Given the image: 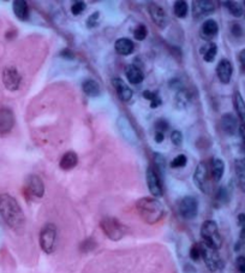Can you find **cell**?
<instances>
[{
    "label": "cell",
    "mask_w": 245,
    "mask_h": 273,
    "mask_svg": "<svg viewBox=\"0 0 245 273\" xmlns=\"http://www.w3.org/2000/svg\"><path fill=\"white\" fill-rule=\"evenodd\" d=\"M142 95H143L144 99L149 100V101H150V107H152V108L159 107V106L162 103V100L159 96L158 92H150V90H144V92L142 93Z\"/></svg>",
    "instance_id": "1f68e13d"
},
{
    "label": "cell",
    "mask_w": 245,
    "mask_h": 273,
    "mask_svg": "<svg viewBox=\"0 0 245 273\" xmlns=\"http://www.w3.org/2000/svg\"><path fill=\"white\" fill-rule=\"evenodd\" d=\"M237 223L240 228L243 227V225H245V213H239V214H238Z\"/></svg>",
    "instance_id": "681fc988"
},
{
    "label": "cell",
    "mask_w": 245,
    "mask_h": 273,
    "mask_svg": "<svg viewBox=\"0 0 245 273\" xmlns=\"http://www.w3.org/2000/svg\"><path fill=\"white\" fill-rule=\"evenodd\" d=\"M114 49L120 56H130L133 54L135 45L133 40L128 39V37H120L114 42Z\"/></svg>",
    "instance_id": "44dd1931"
},
{
    "label": "cell",
    "mask_w": 245,
    "mask_h": 273,
    "mask_svg": "<svg viewBox=\"0 0 245 273\" xmlns=\"http://www.w3.org/2000/svg\"><path fill=\"white\" fill-rule=\"evenodd\" d=\"M146 181L150 195L153 197H156V199L163 195V184H162L163 180L160 177L158 172L154 170L153 166H149V168L147 169Z\"/></svg>",
    "instance_id": "30bf717a"
},
{
    "label": "cell",
    "mask_w": 245,
    "mask_h": 273,
    "mask_svg": "<svg viewBox=\"0 0 245 273\" xmlns=\"http://www.w3.org/2000/svg\"><path fill=\"white\" fill-rule=\"evenodd\" d=\"M60 57L69 59V61H72V59H75V53L72 52L70 48H65L60 52Z\"/></svg>",
    "instance_id": "ee69618b"
},
{
    "label": "cell",
    "mask_w": 245,
    "mask_h": 273,
    "mask_svg": "<svg viewBox=\"0 0 245 273\" xmlns=\"http://www.w3.org/2000/svg\"><path fill=\"white\" fill-rule=\"evenodd\" d=\"M233 105L235 112H237L238 115V118H239L240 121V124L245 127V100L240 92H238V90L233 95Z\"/></svg>",
    "instance_id": "484cf974"
},
{
    "label": "cell",
    "mask_w": 245,
    "mask_h": 273,
    "mask_svg": "<svg viewBox=\"0 0 245 273\" xmlns=\"http://www.w3.org/2000/svg\"><path fill=\"white\" fill-rule=\"evenodd\" d=\"M243 28H241V26L239 23H232L231 24V34L235 37H240L243 36Z\"/></svg>",
    "instance_id": "b9f144b4"
},
{
    "label": "cell",
    "mask_w": 245,
    "mask_h": 273,
    "mask_svg": "<svg viewBox=\"0 0 245 273\" xmlns=\"http://www.w3.org/2000/svg\"><path fill=\"white\" fill-rule=\"evenodd\" d=\"M154 140H155L156 143H162L163 140H165V134L155 133V136H154Z\"/></svg>",
    "instance_id": "c3c4849f"
},
{
    "label": "cell",
    "mask_w": 245,
    "mask_h": 273,
    "mask_svg": "<svg viewBox=\"0 0 245 273\" xmlns=\"http://www.w3.org/2000/svg\"><path fill=\"white\" fill-rule=\"evenodd\" d=\"M201 237L207 247L213 248V249H220L222 246V237L220 235L219 227L214 221L203 222L201 227Z\"/></svg>",
    "instance_id": "277c9868"
},
{
    "label": "cell",
    "mask_w": 245,
    "mask_h": 273,
    "mask_svg": "<svg viewBox=\"0 0 245 273\" xmlns=\"http://www.w3.org/2000/svg\"><path fill=\"white\" fill-rule=\"evenodd\" d=\"M224 4L226 5V9H227L228 12L233 16L235 18H239L244 15V6L243 3L238 2H225Z\"/></svg>",
    "instance_id": "83f0119b"
},
{
    "label": "cell",
    "mask_w": 245,
    "mask_h": 273,
    "mask_svg": "<svg viewBox=\"0 0 245 273\" xmlns=\"http://www.w3.org/2000/svg\"><path fill=\"white\" fill-rule=\"evenodd\" d=\"M202 54L204 62H214L216 54H218V45H216L215 42H209L208 45L206 46V48L202 49Z\"/></svg>",
    "instance_id": "f1b7e54d"
},
{
    "label": "cell",
    "mask_w": 245,
    "mask_h": 273,
    "mask_svg": "<svg viewBox=\"0 0 245 273\" xmlns=\"http://www.w3.org/2000/svg\"><path fill=\"white\" fill-rule=\"evenodd\" d=\"M26 196L33 197V199H42L45 195V183L42 178L37 175H29L26 180L24 186Z\"/></svg>",
    "instance_id": "ba28073f"
},
{
    "label": "cell",
    "mask_w": 245,
    "mask_h": 273,
    "mask_svg": "<svg viewBox=\"0 0 245 273\" xmlns=\"http://www.w3.org/2000/svg\"><path fill=\"white\" fill-rule=\"evenodd\" d=\"M169 87L172 88V89H175L178 92V90L183 89V86H181V82L178 80V78H174V80L169 81Z\"/></svg>",
    "instance_id": "f6af8a7d"
},
{
    "label": "cell",
    "mask_w": 245,
    "mask_h": 273,
    "mask_svg": "<svg viewBox=\"0 0 245 273\" xmlns=\"http://www.w3.org/2000/svg\"><path fill=\"white\" fill-rule=\"evenodd\" d=\"M188 164V158L185 154H178L175 158L171 161V168L172 169H180L187 166Z\"/></svg>",
    "instance_id": "d590c367"
},
{
    "label": "cell",
    "mask_w": 245,
    "mask_h": 273,
    "mask_svg": "<svg viewBox=\"0 0 245 273\" xmlns=\"http://www.w3.org/2000/svg\"><path fill=\"white\" fill-rule=\"evenodd\" d=\"M219 33V24L218 22L213 18H208L202 23L201 27V35L204 40H210L213 37H215Z\"/></svg>",
    "instance_id": "ac0fdd59"
},
{
    "label": "cell",
    "mask_w": 245,
    "mask_h": 273,
    "mask_svg": "<svg viewBox=\"0 0 245 273\" xmlns=\"http://www.w3.org/2000/svg\"><path fill=\"white\" fill-rule=\"evenodd\" d=\"M112 86L114 87L115 93H117L118 98L122 102H129L134 96V92L130 87L128 86L121 78L115 77L112 80Z\"/></svg>",
    "instance_id": "2e32d148"
},
{
    "label": "cell",
    "mask_w": 245,
    "mask_h": 273,
    "mask_svg": "<svg viewBox=\"0 0 245 273\" xmlns=\"http://www.w3.org/2000/svg\"><path fill=\"white\" fill-rule=\"evenodd\" d=\"M245 241V225L240 228V234H239V243L244 242Z\"/></svg>",
    "instance_id": "f907efd6"
},
{
    "label": "cell",
    "mask_w": 245,
    "mask_h": 273,
    "mask_svg": "<svg viewBox=\"0 0 245 273\" xmlns=\"http://www.w3.org/2000/svg\"><path fill=\"white\" fill-rule=\"evenodd\" d=\"M202 259L204 263H206L207 268H208L210 272H216L224 267V261H222L221 256H220L219 250L207 247L204 243L202 250Z\"/></svg>",
    "instance_id": "9c48e42d"
},
{
    "label": "cell",
    "mask_w": 245,
    "mask_h": 273,
    "mask_svg": "<svg viewBox=\"0 0 245 273\" xmlns=\"http://www.w3.org/2000/svg\"><path fill=\"white\" fill-rule=\"evenodd\" d=\"M177 212L185 221H193L199 214V201L194 196H184L178 200Z\"/></svg>",
    "instance_id": "52a82bcc"
},
{
    "label": "cell",
    "mask_w": 245,
    "mask_h": 273,
    "mask_svg": "<svg viewBox=\"0 0 245 273\" xmlns=\"http://www.w3.org/2000/svg\"><path fill=\"white\" fill-rule=\"evenodd\" d=\"M173 12L175 17L185 18L188 14H189V5H188V3L184 2V0H178L173 5Z\"/></svg>",
    "instance_id": "4dcf8cb0"
},
{
    "label": "cell",
    "mask_w": 245,
    "mask_h": 273,
    "mask_svg": "<svg viewBox=\"0 0 245 273\" xmlns=\"http://www.w3.org/2000/svg\"><path fill=\"white\" fill-rule=\"evenodd\" d=\"M136 211L144 223L149 225L158 224L166 214L165 206L159 199L153 196L141 197L136 202Z\"/></svg>",
    "instance_id": "7a4b0ae2"
},
{
    "label": "cell",
    "mask_w": 245,
    "mask_h": 273,
    "mask_svg": "<svg viewBox=\"0 0 245 273\" xmlns=\"http://www.w3.org/2000/svg\"><path fill=\"white\" fill-rule=\"evenodd\" d=\"M220 124H221V129L224 130V133L226 135H228V136H233V135L237 134L238 130H239V125H238L237 118H235L232 114L222 115Z\"/></svg>",
    "instance_id": "e0dca14e"
},
{
    "label": "cell",
    "mask_w": 245,
    "mask_h": 273,
    "mask_svg": "<svg viewBox=\"0 0 245 273\" xmlns=\"http://www.w3.org/2000/svg\"><path fill=\"white\" fill-rule=\"evenodd\" d=\"M235 268L239 273H245V255H239L235 259Z\"/></svg>",
    "instance_id": "7bdbcfd3"
},
{
    "label": "cell",
    "mask_w": 245,
    "mask_h": 273,
    "mask_svg": "<svg viewBox=\"0 0 245 273\" xmlns=\"http://www.w3.org/2000/svg\"><path fill=\"white\" fill-rule=\"evenodd\" d=\"M243 6H244V17H245V0L243 2Z\"/></svg>",
    "instance_id": "816d5d0a"
},
{
    "label": "cell",
    "mask_w": 245,
    "mask_h": 273,
    "mask_svg": "<svg viewBox=\"0 0 245 273\" xmlns=\"http://www.w3.org/2000/svg\"><path fill=\"white\" fill-rule=\"evenodd\" d=\"M216 76L222 84H228L233 76V65L231 61L222 58L216 65Z\"/></svg>",
    "instance_id": "4fadbf2b"
},
{
    "label": "cell",
    "mask_w": 245,
    "mask_h": 273,
    "mask_svg": "<svg viewBox=\"0 0 245 273\" xmlns=\"http://www.w3.org/2000/svg\"><path fill=\"white\" fill-rule=\"evenodd\" d=\"M148 12L150 15V18H152L154 23H155L159 28L163 29V28L167 26L168 22L167 14H166L161 6L155 4V3H150L148 6Z\"/></svg>",
    "instance_id": "9a60e30c"
},
{
    "label": "cell",
    "mask_w": 245,
    "mask_h": 273,
    "mask_svg": "<svg viewBox=\"0 0 245 273\" xmlns=\"http://www.w3.org/2000/svg\"><path fill=\"white\" fill-rule=\"evenodd\" d=\"M125 75H127L128 81L131 84H140L142 83V81L144 80L143 71L141 70L136 64L129 65L127 68V71H125Z\"/></svg>",
    "instance_id": "603a6c76"
},
{
    "label": "cell",
    "mask_w": 245,
    "mask_h": 273,
    "mask_svg": "<svg viewBox=\"0 0 245 273\" xmlns=\"http://www.w3.org/2000/svg\"><path fill=\"white\" fill-rule=\"evenodd\" d=\"M154 129H155V133L165 134L169 129V123L166 119H158L154 124Z\"/></svg>",
    "instance_id": "8d00e7d4"
},
{
    "label": "cell",
    "mask_w": 245,
    "mask_h": 273,
    "mask_svg": "<svg viewBox=\"0 0 245 273\" xmlns=\"http://www.w3.org/2000/svg\"><path fill=\"white\" fill-rule=\"evenodd\" d=\"M99 18H100V12L95 11L93 12L92 15L88 17L87 20V27L89 28V29H92V28H95L97 26V23H99Z\"/></svg>",
    "instance_id": "60d3db41"
},
{
    "label": "cell",
    "mask_w": 245,
    "mask_h": 273,
    "mask_svg": "<svg viewBox=\"0 0 245 273\" xmlns=\"http://www.w3.org/2000/svg\"><path fill=\"white\" fill-rule=\"evenodd\" d=\"M56 236H58V230H56V227L53 223H47V224L43 225L39 236L40 247L43 253H54L56 247Z\"/></svg>",
    "instance_id": "5b68a950"
},
{
    "label": "cell",
    "mask_w": 245,
    "mask_h": 273,
    "mask_svg": "<svg viewBox=\"0 0 245 273\" xmlns=\"http://www.w3.org/2000/svg\"><path fill=\"white\" fill-rule=\"evenodd\" d=\"M16 124V117L9 106H0V136H6L12 131Z\"/></svg>",
    "instance_id": "7c38bea8"
},
{
    "label": "cell",
    "mask_w": 245,
    "mask_h": 273,
    "mask_svg": "<svg viewBox=\"0 0 245 273\" xmlns=\"http://www.w3.org/2000/svg\"><path fill=\"white\" fill-rule=\"evenodd\" d=\"M95 247H96L95 241H94L93 238H87V240H84L83 242L81 243L80 249H81V252L88 253V252H90V250H93Z\"/></svg>",
    "instance_id": "f35d334b"
},
{
    "label": "cell",
    "mask_w": 245,
    "mask_h": 273,
    "mask_svg": "<svg viewBox=\"0 0 245 273\" xmlns=\"http://www.w3.org/2000/svg\"><path fill=\"white\" fill-rule=\"evenodd\" d=\"M238 134H239L240 139H241V148L244 149L245 152V127L244 125H239V130H238Z\"/></svg>",
    "instance_id": "bcb514c9"
},
{
    "label": "cell",
    "mask_w": 245,
    "mask_h": 273,
    "mask_svg": "<svg viewBox=\"0 0 245 273\" xmlns=\"http://www.w3.org/2000/svg\"><path fill=\"white\" fill-rule=\"evenodd\" d=\"M82 90H83V93L86 94L87 96H89V98H97V96L101 95V87H100V84L97 83L95 80H93V78L83 81V83H82Z\"/></svg>",
    "instance_id": "7402d4cb"
},
{
    "label": "cell",
    "mask_w": 245,
    "mask_h": 273,
    "mask_svg": "<svg viewBox=\"0 0 245 273\" xmlns=\"http://www.w3.org/2000/svg\"><path fill=\"white\" fill-rule=\"evenodd\" d=\"M238 61H239L241 70L245 72V48L241 49V51L239 52V54H238Z\"/></svg>",
    "instance_id": "7dc6e473"
},
{
    "label": "cell",
    "mask_w": 245,
    "mask_h": 273,
    "mask_svg": "<svg viewBox=\"0 0 245 273\" xmlns=\"http://www.w3.org/2000/svg\"><path fill=\"white\" fill-rule=\"evenodd\" d=\"M190 103V94L187 89L178 90L175 94V106L178 108H185Z\"/></svg>",
    "instance_id": "f546056e"
},
{
    "label": "cell",
    "mask_w": 245,
    "mask_h": 273,
    "mask_svg": "<svg viewBox=\"0 0 245 273\" xmlns=\"http://www.w3.org/2000/svg\"><path fill=\"white\" fill-rule=\"evenodd\" d=\"M215 4L209 0H196L193 2V15L195 18H202L214 14Z\"/></svg>",
    "instance_id": "5bb4252c"
},
{
    "label": "cell",
    "mask_w": 245,
    "mask_h": 273,
    "mask_svg": "<svg viewBox=\"0 0 245 273\" xmlns=\"http://www.w3.org/2000/svg\"><path fill=\"white\" fill-rule=\"evenodd\" d=\"M153 168L154 170L158 172L160 177L162 178L165 177V172H166V159L161 153H153Z\"/></svg>",
    "instance_id": "4316f807"
},
{
    "label": "cell",
    "mask_w": 245,
    "mask_h": 273,
    "mask_svg": "<svg viewBox=\"0 0 245 273\" xmlns=\"http://www.w3.org/2000/svg\"><path fill=\"white\" fill-rule=\"evenodd\" d=\"M210 172H212V178L215 182H219L224 177L225 174V161L221 158H214L210 164Z\"/></svg>",
    "instance_id": "d4e9b609"
},
{
    "label": "cell",
    "mask_w": 245,
    "mask_h": 273,
    "mask_svg": "<svg viewBox=\"0 0 245 273\" xmlns=\"http://www.w3.org/2000/svg\"><path fill=\"white\" fill-rule=\"evenodd\" d=\"M183 133L179 130H173L171 134V141L175 147H180L183 144Z\"/></svg>",
    "instance_id": "ab89813d"
},
{
    "label": "cell",
    "mask_w": 245,
    "mask_h": 273,
    "mask_svg": "<svg viewBox=\"0 0 245 273\" xmlns=\"http://www.w3.org/2000/svg\"><path fill=\"white\" fill-rule=\"evenodd\" d=\"M3 83H4V87L10 92H16V90L20 89L21 83H22V76L20 71L17 70V68L12 67H6L4 70H3L2 75Z\"/></svg>",
    "instance_id": "8fae6325"
},
{
    "label": "cell",
    "mask_w": 245,
    "mask_h": 273,
    "mask_svg": "<svg viewBox=\"0 0 245 273\" xmlns=\"http://www.w3.org/2000/svg\"><path fill=\"white\" fill-rule=\"evenodd\" d=\"M228 200H230V195H228L227 189L225 187H220L215 196V201L218 203V206L225 205V203L228 202Z\"/></svg>",
    "instance_id": "836d02e7"
},
{
    "label": "cell",
    "mask_w": 245,
    "mask_h": 273,
    "mask_svg": "<svg viewBox=\"0 0 245 273\" xmlns=\"http://www.w3.org/2000/svg\"><path fill=\"white\" fill-rule=\"evenodd\" d=\"M0 215L11 230L21 234L26 228V215L20 202L10 194H0Z\"/></svg>",
    "instance_id": "6da1fadb"
},
{
    "label": "cell",
    "mask_w": 245,
    "mask_h": 273,
    "mask_svg": "<svg viewBox=\"0 0 245 273\" xmlns=\"http://www.w3.org/2000/svg\"><path fill=\"white\" fill-rule=\"evenodd\" d=\"M87 5L83 2H75L71 6V14L74 16H80L83 14V11L86 10Z\"/></svg>",
    "instance_id": "74e56055"
},
{
    "label": "cell",
    "mask_w": 245,
    "mask_h": 273,
    "mask_svg": "<svg viewBox=\"0 0 245 273\" xmlns=\"http://www.w3.org/2000/svg\"><path fill=\"white\" fill-rule=\"evenodd\" d=\"M147 35H148V29L144 24H138V26L134 29V37L137 41H143L146 40Z\"/></svg>",
    "instance_id": "e575fe53"
},
{
    "label": "cell",
    "mask_w": 245,
    "mask_h": 273,
    "mask_svg": "<svg viewBox=\"0 0 245 273\" xmlns=\"http://www.w3.org/2000/svg\"><path fill=\"white\" fill-rule=\"evenodd\" d=\"M202 250H203V243H194L193 247L190 248V259L193 260V261L197 262L200 261V259H202Z\"/></svg>",
    "instance_id": "d6a6232c"
},
{
    "label": "cell",
    "mask_w": 245,
    "mask_h": 273,
    "mask_svg": "<svg viewBox=\"0 0 245 273\" xmlns=\"http://www.w3.org/2000/svg\"><path fill=\"white\" fill-rule=\"evenodd\" d=\"M234 172L237 177L238 187L241 191H245V156L244 158L235 159L234 161Z\"/></svg>",
    "instance_id": "cb8c5ba5"
},
{
    "label": "cell",
    "mask_w": 245,
    "mask_h": 273,
    "mask_svg": "<svg viewBox=\"0 0 245 273\" xmlns=\"http://www.w3.org/2000/svg\"><path fill=\"white\" fill-rule=\"evenodd\" d=\"M210 177H212V172H210V166L204 161H201L199 165L195 169L193 180L195 186L197 187V189L202 191L203 194H209L210 188Z\"/></svg>",
    "instance_id": "8992f818"
},
{
    "label": "cell",
    "mask_w": 245,
    "mask_h": 273,
    "mask_svg": "<svg viewBox=\"0 0 245 273\" xmlns=\"http://www.w3.org/2000/svg\"><path fill=\"white\" fill-rule=\"evenodd\" d=\"M78 165V154L74 150H69L62 156L59 161V168L64 171H70Z\"/></svg>",
    "instance_id": "ffe728a7"
},
{
    "label": "cell",
    "mask_w": 245,
    "mask_h": 273,
    "mask_svg": "<svg viewBox=\"0 0 245 273\" xmlns=\"http://www.w3.org/2000/svg\"><path fill=\"white\" fill-rule=\"evenodd\" d=\"M100 228L103 234L107 236L111 241L118 242L122 237L127 236L129 232V228L124 223H121L115 216H105L100 222Z\"/></svg>",
    "instance_id": "3957f363"
},
{
    "label": "cell",
    "mask_w": 245,
    "mask_h": 273,
    "mask_svg": "<svg viewBox=\"0 0 245 273\" xmlns=\"http://www.w3.org/2000/svg\"><path fill=\"white\" fill-rule=\"evenodd\" d=\"M12 10H14V14L17 20L22 22L29 20V6L24 0H15L12 3Z\"/></svg>",
    "instance_id": "d6986e66"
}]
</instances>
